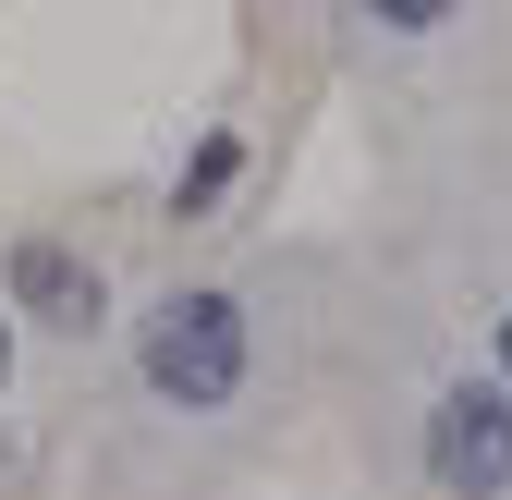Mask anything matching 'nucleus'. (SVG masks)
Instances as JSON below:
<instances>
[{
    "label": "nucleus",
    "instance_id": "1",
    "mask_svg": "<svg viewBox=\"0 0 512 500\" xmlns=\"http://www.w3.org/2000/svg\"><path fill=\"white\" fill-rule=\"evenodd\" d=\"M232 379H244V305L232 293H171L147 318V391L208 415V403H232Z\"/></svg>",
    "mask_w": 512,
    "mask_h": 500
},
{
    "label": "nucleus",
    "instance_id": "2",
    "mask_svg": "<svg viewBox=\"0 0 512 500\" xmlns=\"http://www.w3.org/2000/svg\"><path fill=\"white\" fill-rule=\"evenodd\" d=\"M427 476L452 500H500L512 488V403L500 391H439L427 415Z\"/></svg>",
    "mask_w": 512,
    "mask_h": 500
},
{
    "label": "nucleus",
    "instance_id": "3",
    "mask_svg": "<svg viewBox=\"0 0 512 500\" xmlns=\"http://www.w3.org/2000/svg\"><path fill=\"white\" fill-rule=\"evenodd\" d=\"M13 305L49 330H98V269L74 244H13Z\"/></svg>",
    "mask_w": 512,
    "mask_h": 500
},
{
    "label": "nucleus",
    "instance_id": "4",
    "mask_svg": "<svg viewBox=\"0 0 512 500\" xmlns=\"http://www.w3.org/2000/svg\"><path fill=\"white\" fill-rule=\"evenodd\" d=\"M366 25H391V37H427V25H452V0H366Z\"/></svg>",
    "mask_w": 512,
    "mask_h": 500
},
{
    "label": "nucleus",
    "instance_id": "5",
    "mask_svg": "<svg viewBox=\"0 0 512 500\" xmlns=\"http://www.w3.org/2000/svg\"><path fill=\"white\" fill-rule=\"evenodd\" d=\"M0 379H13V330H0Z\"/></svg>",
    "mask_w": 512,
    "mask_h": 500
},
{
    "label": "nucleus",
    "instance_id": "6",
    "mask_svg": "<svg viewBox=\"0 0 512 500\" xmlns=\"http://www.w3.org/2000/svg\"><path fill=\"white\" fill-rule=\"evenodd\" d=\"M500 366H512V318H500Z\"/></svg>",
    "mask_w": 512,
    "mask_h": 500
}]
</instances>
